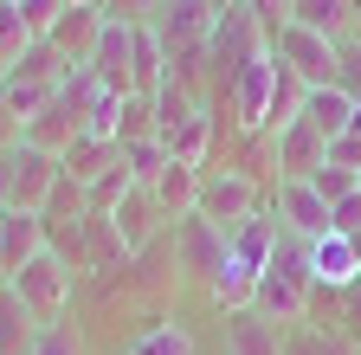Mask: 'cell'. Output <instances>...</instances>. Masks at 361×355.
Here are the masks:
<instances>
[{"label":"cell","mask_w":361,"mask_h":355,"mask_svg":"<svg viewBox=\"0 0 361 355\" xmlns=\"http://www.w3.org/2000/svg\"><path fill=\"white\" fill-rule=\"evenodd\" d=\"M278 213H252L245 227L226 239V258H219V272H213V284H207V297H213V310H252V297H258V278H264V265H271V246H278Z\"/></svg>","instance_id":"obj_1"},{"label":"cell","mask_w":361,"mask_h":355,"mask_svg":"<svg viewBox=\"0 0 361 355\" xmlns=\"http://www.w3.org/2000/svg\"><path fill=\"white\" fill-rule=\"evenodd\" d=\"M310 297H316V278H310V239L297 233H278V246H271V265H264V278H258V297L252 310H264L271 323H310Z\"/></svg>","instance_id":"obj_2"},{"label":"cell","mask_w":361,"mask_h":355,"mask_svg":"<svg viewBox=\"0 0 361 355\" xmlns=\"http://www.w3.org/2000/svg\"><path fill=\"white\" fill-rule=\"evenodd\" d=\"M7 284L20 291V303L39 317V330H52V323H65V317H71V291H78V278L65 272L52 252H39L32 265H20Z\"/></svg>","instance_id":"obj_3"},{"label":"cell","mask_w":361,"mask_h":355,"mask_svg":"<svg viewBox=\"0 0 361 355\" xmlns=\"http://www.w3.org/2000/svg\"><path fill=\"white\" fill-rule=\"evenodd\" d=\"M194 213L213 219V227L233 239L252 213H264V207H258V181H252V174H239V168H207V174H200V207H194Z\"/></svg>","instance_id":"obj_4"},{"label":"cell","mask_w":361,"mask_h":355,"mask_svg":"<svg viewBox=\"0 0 361 355\" xmlns=\"http://www.w3.org/2000/svg\"><path fill=\"white\" fill-rule=\"evenodd\" d=\"M213 20H219V0H161V13L149 20V32L161 39L168 59H194V52H207Z\"/></svg>","instance_id":"obj_5"},{"label":"cell","mask_w":361,"mask_h":355,"mask_svg":"<svg viewBox=\"0 0 361 355\" xmlns=\"http://www.w3.org/2000/svg\"><path fill=\"white\" fill-rule=\"evenodd\" d=\"M271 91H278V52H258L233 84H226V116H233V129H245V136H264V116H271Z\"/></svg>","instance_id":"obj_6"},{"label":"cell","mask_w":361,"mask_h":355,"mask_svg":"<svg viewBox=\"0 0 361 355\" xmlns=\"http://www.w3.org/2000/svg\"><path fill=\"white\" fill-rule=\"evenodd\" d=\"M271 52H278V65L297 71L310 91H329V84H336V39H323V32L278 26V32H271Z\"/></svg>","instance_id":"obj_7"},{"label":"cell","mask_w":361,"mask_h":355,"mask_svg":"<svg viewBox=\"0 0 361 355\" xmlns=\"http://www.w3.org/2000/svg\"><path fill=\"white\" fill-rule=\"evenodd\" d=\"M219 258H226V233L213 227V219H200V213L174 219V265H180L188 284H213Z\"/></svg>","instance_id":"obj_8"},{"label":"cell","mask_w":361,"mask_h":355,"mask_svg":"<svg viewBox=\"0 0 361 355\" xmlns=\"http://www.w3.org/2000/svg\"><path fill=\"white\" fill-rule=\"evenodd\" d=\"M7 174H13V213H45L52 188L65 181L59 155H45V149H32V143H20V149L7 155Z\"/></svg>","instance_id":"obj_9"},{"label":"cell","mask_w":361,"mask_h":355,"mask_svg":"<svg viewBox=\"0 0 361 355\" xmlns=\"http://www.w3.org/2000/svg\"><path fill=\"white\" fill-rule=\"evenodd\" d=\"M90 71H97V84L110 97H135V26L104 20V39H97V52H90Z\"/></svg>","instance_id":"obj_10"},{"label":"cell","mask_w":361,"mask_h":355,"mask_svg":"<svg viewBox=\"0 0 361 355\" xmlns=\"http://www.w3.org/2000/svg\"><path fill=\"white\" fill-rule=\"evenodd\" d=\"M271 168H278V181H310L316 168H329V143L297 116L290 129H278V136H271Z\"/></svg>","instance_id":"obj_11"},{"label":"cell","mask_w":361,"mask_h":355,"mask_svg":"<svg viewBox=\"0 0 361 355\" xmlns=\"http://www.w3.org/2000/svg\"><path fill=\"white\" fill-rule=\"evenodd\" d=\"M271 213H278V227L297 233V239L329 233V200L316 194L310 181H278V194H271Z\"/></svg>","instance_id":"obj_12"},{"label":"cell","mask_w":361,"mask_h":355,"mask_svg":"<svg viewBox=\"0 0 361 355\" xmlns=\"http://www.w3.org/2000/svg\"><path fill=\"white\" fill-rule=\"evenodd\" d=\"M310 278H316V291H329V297H342L348 284H361L355 239H342V233H316V239H310Z\"/></svg>","instance_id":"obj_13"},{"label":"cell","mask_w":361,"mask_h":355,"mask_svg":"<svg viewBox=\"0 0 361 355\" xmlns=\"http://www.w3.org/2000/svg\"><path fill=\"white\" fill-rule=\"evenodd\" d=\"M97 39H104V7H65V13H59V26L45 32V46H52L65 65H90Z\"/></svg>","instance_id":"obj_14"},{"label":"cell","mask_w":361,"mask_h":355,"mask_svg":"<svg viewBox=\"0 0 361 355\" xmlns=\"http://www.w3.org/2000/svg\"><path fill=\"white\" fill-rule=\"evenodd\" d=\"M284 323H271L264 310H233L226 317V355H284Z\"/></svg>","instance_id":"obj_15"},{"label":"cell","mask_w":361,"mask_h":355,"mask_svg":"<svg viewBox=\"0 0 361 355\" xmlns=\"http://www.w3.org/2000/svg\"><path fill=\"white\" fill-rule=\"evenodd\" d=\"M110 219H116V233H123L129 258H142V252H149V239H155V233L168 227V219H161V207H155V194H149V188H129V194H123V207H116Z\"/></svg>","instance_id":"obj_16"},{"label":"cell","mask_w":361,"mask_h":355,"mask_svg":"<svg viewBox=\"0 0 361 355\" xmlns=\"http://www.w3.org/2000/svg\"><path fill=\"white\" fill-rule=\"evenodd\" d=\"M155 207H161V219L174 227V219H188L194 207H200V168H188V162H168L161 174H155Z\"/></svg>","instance_id":"obj_17"},{"label":"cell","mask_w":361,"mask_h":355,"mask_svg":"<svg viewBox=\"0 0 361 355\" xmlns=\"http://www.w3.org/2000/svg\"><path fill=\"white\" fill-rule=\"evenodd\" d=\"M290 26H310L323 39H355V0H290Z\"/></svg>","instance_id":"obj_18"},{"label":"cell","mask_w":361,"mask_h":355,"mask_svg":"<svg viewBox=\"0 0 361 355\" xmlns=\"http://www.w3.org/2000/svg\"><path fill=\"white\" fill-rule=\"evenodd\" d=\"M39 349V317L20 303L13 284H0V355H32Z\"/></svg>","instance_id":"obj_19"},{"label":"cell","mask_w":361,"mask_h":355,"mask_svg":"<svg viewBox=\"0 0 361 355\" xmlns=\"http://www.w3.org/2000/svg\"><path fill=\"white\" fill-rule=\"evenodd\" d=\"M0 252H7V278H13L20 265H32L45 252V219L39 213H7L0 219Z\"/></svg>","instance_id":"obj_20"},{"label":"cell","mask_w":361,"mask_h":355,"mask_svg":"<svg viewBox=\"0 0 361 355\" xmlns=\"http://www.w3.org/2000/svg\"><path fill=\"white\" fill-rule=\"evenodd\" d=\"M303 123H310L323 143H336V136H348V123H355V97H342L336 84H329V91H310V97H303Z\"/></svg>","instance_id":"obj_21"},{"label":"cell","mask_w":361,"mask_h":355,"mask_svg":"<svg viewBox=\"0 0 361 355\" xmlns=\"http://www.w3.org/2000/svg\"><path fill=\"white\" fill-rule=\"evenodd\" d=\"M116 155H123V149H116V143H104V136H78V143L59 155V168L71 174V181H84V188H90L104 168H116Z\"/></svg>","instance_id":"obj_22"},{"label":"cell","mask_w":361,"mask_h":355,"mask_svg":"<svg viewBox=\"0 0 361 355\" xmlns=\"http://www.w3.org/2000/svg\"><path fill=\"white\" fill-rule=\"evenodd\" d=\"M303 97H310V84H303L297 71H284V65H278V91H271V116H264V136L290 129V123L303 116Z\"/></svg>","instance_id":"obj_23"},{"label":"cell","mask_w":361,"mask_h":355,"mask_svg":"<svg viewBox=\"0 0 361 355\" xmlns=\"http://www.w3.org/2000/svg\"><path fill=\"white\" fill-rule=\"evenodd\" d=\"M129 143H161V129H155V97H123L116 149H129Z\"/></svg>","instance_id":"obj_24"},{"label":"cell","mask_w":361,"mask_h":355,"mask_svg":"<svg viewBox=\"0 0 361 355\" xmlns=\"http://www.w3.org/2000/svg\"><path fill=\"white\" fill-rule=\"evenodd\" d=\"M123 355H194V336L180 330V323H149Z\"/></svg>","instance_id":"obj_25"},{"label":"cell","mask_w":361,"mask_h":355,"mask_svg":"<svg viewBox=\"0 0 361 355\" xmlns=\"http://www.w3.org/2000/svg\"><path fill=\"white\" fill-rule=\"evenodd\" d=\"M168 162H174L168 143H129V149H123V168H129V181H135V188H155V174H161Z\"/></svg>","instance_id":"obj_26"},{"label":"cell","mask_w":361,"mask_h":355,"mask_svg":"<svg viewBox=\"0 0 361 355\" xmlns=\"http://www.w3.org/2000/svg\"><path fill=\"white\" fill-rule=\"evenodd\" d=\"M284 355H361V349H355L348 336H323V330H303V323H297V330L284 336Z\"/></svg>","instance_id":"obj_27"},{"label":"cell","mask_w":361,"mask_h":355,"mask_svg":"<svg viewBox=\"0 0 361 355\" xmlns=\"http://www.w3.org/2000/svg\"><path fill=\"white\" fill-rule=\"evenodd\" d=\"M84 213H90L84 181H71V174H65V181L52 188V200H45V213H39V219H84Z\"/></svg>","instance_id":"obj_28"},{"label":"cell","mask_w":361,"mask_h":355,"mask_svg":"<svg viewBox=\"0 0 361 355\" xmlns=\"http://www.w3.org/2000/svg\"><path fill=\"white\" fill-rule=\"evenodd\" d=\"M336 91L361 104V39H342L336 46Z\"/></svg>","instance_id":"obj_29"},{"label":"cell","mask_w":361,"mask_h":355,"mask_svg":"<svg viewBox=\"0 0 361 355\" xmlns=\"http://www.w3.org/2000/svg\"><path fill=\"white\" fill-rule=\"evenodd\" d=\"M32 355H84V330L65 317V323H52V330H39V349Z\"/></svg>","instance_id":"obj_30"},{"label":"cell","mask_w":361,"mask_h":355,"mask_svg":"<svg viewBox=\"0 0 361 355\" xmlns=\"http://www.w3.org/2000/svg\"><path fill=\"white\" fill-rule=\"evenodd\" d=\"M310 188H316V194H323V200L336 207V200L361 194V174H348V168H316V174H310Z\"/></svg>","instance_id":"obj_31"},{"label":"cell","mask_w":361,"mask_h":355,"mask_svg":"<svg viewBox=\"0 0 361 355\" xmlns=\"http://www.w3.org/2000/svg\"><path fill=\"white\" fill-rule=\"evenodd\" d=\"M59 13H65V0H26V7H20V26L32 39H45V32L59 26Z\"/></svg>","instance_id":"obj_32"},{"label":"cell","mask_w":361,"mask_h":355,"mask_svg":"<svg viewBox=\"0 0 361 355\" xmlns=\"http://www.w3.org/2000/svg\"><path fill=\"white\" fill-rule=\"evenodd\" d=\"M161 13V0H104V20H123V26H149Z\"/></svg>","instance_id":"obj_33"},{"label":"cell","mask_w":361,"mask_h":355,"mask_svg":"<svg viewBox=\"0 0 361 355\" xmlns=\"http://www.w3.org/2000/svg\"><path fill=\"white\" fill-rule=\"evenodd\" d=\"M329 233H342V239H355V233H361V194H348V200H336V207H329Z\"/></svg>","instance_id":"obj_34"},{"label":"cell","mask_w":361,"mask_h":355,"mask_svg":"<svg viewBox=\"0 0 361 355\" xmlns=\"http://www.w3.org/2000/svg\"><path fill=\"white\" fill-rule=\"evenodd\" d=\"M329 168H348V174H361V136H355V129L329 143Z\"/></svg>","instance_id":"obj_35"},{"label":"cell","mask_w":361,"mask_h":355,"mask_svg":"<svg viewBox=\"0 0 361 355\" xmlns=\"http://www.w3.org/2000/svg\"><path fill=\"white\" fill-rule=\"evenodd\" d=\"M245 7L258 13V26H264V32H278V26H290V0H245Z\"/></svg>","instance_id":"obj_36"},{"label":"cell","mask_w":361,"mask_h":355,"mask_svg":"<svg viewBox=\"0 0 361 355\" xmlns=\"http://www.w3.org/2000/svg\"><path fill=\"white\" fill-rule=\"evenodd\" d=\"M342 310H348V336L361 342V284H348V291H342Z\"/></svg>","instance_id":"obj_37"},{"label":"cell","mask_w":361,"mask_h":355,"mask_svg":"<svg viewBox=\"0 0 361 355\" xmlns=\"http://www.w3.org/2000/svg\"><path fill=\"white\" fill-rule=\"evenodd\" d=\"M13 213V174H7V162H0V219Z\"/></svg>","instance_id":"obj_38"},{"label":"cell","mask_w":361,"mask_h":355,"mask_svg":"<svg viewBox=\"0 0 361 355\" xmlns=\"http://www.w3.org/2000/svg\"><path fill=\"white\" fill-rule=\"evenodd\" d=\"M355 39H361V0H355Z\"/></svg>","instance_id":"obj_39"},{"label":"cell","mask_w":361,"mask_h":355,"mask_svg":"<svg viewBox=\"0 0 361 355\" xmlns=\"http://www.w3.org/2000/svg\"><path fill=\"white\" fill-rule=\"evenodd\" d=\"M348 129H355V136H361V104H355V123H348Z\"/></svg>","instance_id":"obj_40"},{"label":"cell","mask_w":361,"mask_h":355,"mask_svg":"<svg viewBox=\"0 0 361 355\" xmlns=\"http://www.w3.org/2000/svg\"><path fill=\"white\" fill-rule=\"evenodd\" d=\"M0 284H7V252H0Z\"/></svg>","instance_id":"obj_41"},{"label":"cell","mask_w":361,"mask_h":355,"mask_svg":"<svg viewBox=\"0 0 361 355\" xmlns=\"http://www.w3.org/2000/svg\"><path fill=\"white\" fill-rule=\"evenodd\" d=\"M90 7H104V0H90Z\"/></svg>","instance_id":"obj_42"},{"label":"cell","mask_w":361,"mask_h":355,"mask_svg":"<svg viewBox=\"0 0 361 355\" xmlns=\"http://www.w3.org/2000/svg\"><path fill=\"white\" fill-rule=\"evenodd\" d=\"M219 7H233V0H219Z\"/></svg>","instance_id":"obj_43"},{"label":"cell","mask_w":361,"mask_h":355,"mask_svg":"<svg viewBox=\"0 0 361 355\" xmlns=\"http://www.w3.org/2000/svg\"><path fill=\"white\" fill-rule=\"evenodd\" d=\"M13 7H26V0H13Z\"/></svg>","instance_id":"obj_44"}]
</instances>
